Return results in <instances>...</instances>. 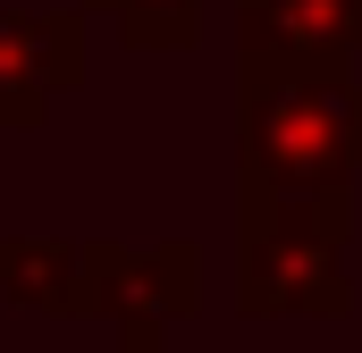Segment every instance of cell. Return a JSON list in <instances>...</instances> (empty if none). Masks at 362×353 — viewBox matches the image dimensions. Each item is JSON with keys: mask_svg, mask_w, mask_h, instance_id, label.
Masks as SVG:
<instances>
[{"mask_svg": "<svg viewBox=\"0 0 362 353\" xmlns=\"http://www.w3.org/2000/svg\"><path fill=\"white\" fill-rule=\"evenodd\" d=\"M0 294L25 303V311H85V244H17L0 236Z\"/></svg>", "mask_w": 362, "mask_h": 353, "instance_id": "cell-3", "label": "cell"}, {"mask_svg": "<svg viewBox=\"0 0 362 353\" xmlns=\"http://www.w3.org/2000/svg\"><path fill=\"white\" fill-rule=\"evenodd\" d=\"M93 8H110L135 51H185L202 34V0H93Z\"/></svg>", "mask_w": 362, "mask_h": 353, "instance_id": "cell-4", "label": "cell"}, {"mask_svg": "<svg viewBox=\"0 0 362 353\" xmlns=\"http://www.w3.org/2000/svg\"><path fill=\"white\" fill-rule=\"evenodd\" d=\"M202 261H194V244H160V253H118V244H85V311H101L127 353H160L169 337V320L194 311V286Z\"/></svg>", "mask_w": 362, "mask_h": 353, "instance_id": "cell-1", "label": "cell"}, {"mask_svg": "<svg viewBox=\"0 0 362 353\" xmlns=\"http://www.w3.org/2000/svg\"><path fill=\"white\" fill-rule=\"evenodd\" d=\"M85 76V25L68 8H0V126H42V109Z\"/></svg>", "mask_w": 362, "mask_h": 353, "instance_id": "cell-2", "label": "cell"}]
</instances>
